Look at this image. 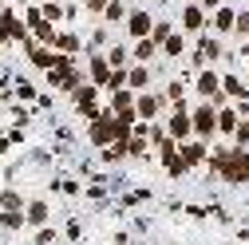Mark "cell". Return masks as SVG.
I'll return each instance as SVG.
<instances>
[{"label":"cell","instance_id":"603a6c76","mask_svg":"<svg viewBox=\"0 0 249 245\" xmlns=\"http://www.w3.org/2000/svg\"><path fill=\"white\" fill-rule=\"evenodd\" d=\"M103 55H107V64H111V68H127V59H131V52H127V48H119V44L107 48Z\"/></svg>","mask_w":249,"mask_h":245},{"label":"cell","instance_id":"8992f818","mask_svg":"<svg viewBox=\"0 0 249 245\" xmlns=\"http://www.w3.org/2000/svg\"><path fill=\"white\" fill-rule=\"evenodd\" d=\"M162 95H154V91H139V95H135V115L139 119H146V122H154V119H159V111H162Z\"/></svg>","mask_w":249,"mask_h":245},{"label":"cell","instance_id":"ba28073f","mask_svg":"<svg viewBox=\"0 0 249 245\" xmlns=\"http://www.w3.org/2000/svg\"><path fill=\"white\" fill-rule=\"evenodd\" d=\"M194 91H198L202 99L217 95V91H222V75H217V71H210V68H198V75H194Z\"/></svg>","mask_w":249,"mask_h":245},{"label":"cell","instance_id":"5b68a950","mask_svg":"<svg viewBox=\"0 0 249 245\" xmlns=\"http://www.w3.org/2000/svg\"><path fill=\"white\" fill-rule=\"evenodd\" d=\"M178 158H182L186 166H206L210 146H206L202 139H186V142H178Z\"/></svg>","mask_w":249,"mask_h":245},{"label":"cell","instance_id":"7402d4cb","mask_svg":"<svg viewBox=\"0 0 249 245\" xmlns=\"http://www.w3.org/2000/svg\"><path fill=\"white\" fill-rule=\"evenodd\" d=\"M0 24H4V36H8V40H24V24H20L12 12H4V16H0Z\"/></svg>","mask_w":249,"mask_h":245},{"label":"cell","instance_id":"d6986e66","mask_svg":"<svg viewBox=\"0 0 249 245\" xmlns=\"http://www.w3.org/2000/svg\"><path fill=\"white\" fill-rule=\"evenodd\" d=\"M103 162H107V166H111V162H127V139L107 142V146H103Z\"/></svg>","mask_w":249,"mask_h":245},{"label":"cell","instance_id":"d4e9b609","mask_svg":"<svg viewBox=\"0 0 249 245\" xmlns=\"http://www.w3.org/2000/svg\"><path fill=\"white\" fill-rule=\"evenodd\" d=\"M40 16H44L48 24H55V20H64V8H59V4H55V0H48V4L40 8Z\"/></svg>","mask_w":249,"mask_h":245},{"label":"cell","instance_id":"4316f807","mask_svg":"<svg viewBox=\"0 0 249 245\" xmlns=\"http://www.w3.org/2000/svg\"><path fill=\"white\" fill-rule=\"evenodd\" d=\"M233 146H249V122H245V119L233 127Z\"/></svg>","mask_w":249,"mask_h":245},{"label":"cell","instance_id":"44dd1931","mask_svg":"<svg viewBox=\"0 0 249 245\" xmlns=\"http://www.w3.org/2000/svg\"><path fill=\"white\" fill-rule=\"evenodd\" d=\"M48 218H52L48 202H32V206H28V222H32V226H48Z\"/></svg>","mask_w":249,"mask_h":245},{"label":"cell","instance_id":"ffe728a7","mask_svg":"<svg viewBox=\"0 0 249 245\" xmlns=\"http://www.w3.org/2000/svg\"><path fill=\"white\" fill-rule=\"evenodd\" d=\"M107 24H123V20H127V0H107V8L99 12Z\"/></svg>","mask_w":249,"mask_h":245},{"label":"cell","instance_id":"3957f363","mask_svg":"<svg viewBox=\"0 0 249 245\" xmlns=\"http://www.w3.org/2000/svg\"><path fill=\"white\" fill-rule=\"evenodd\" d=\"M166 135H170L174 142H186V139L194 135V127H190V111H186V103H182V99L174 103V115L166 119Z\"/></svg>","mask_w":249,"mask_h":245},{"label":"cell","instance_id":"f546056e","mask_svg":"<svg viewBox=\"0 0 249 245\" xmlns=\"http://www.w3.org/2000/svg\"><path fill=\"white\" fill-rule=\"evenodd\" d=\"M194 4H202V8H206V12H213V8H217V4H222V0H194Z\"/></svg>","mask_w":249,"mask_h":245},{"label":"cell","instance_id":"e0dca14e","mask_svg":"<svg viewBox=\"0 0 249 245\" xmlns=\"http://www.w3.org/2000/svg\"><path fill=\"white\" fill-rule=\"evenodd\" d=\"M150 150H154V146H150L146 135H131V139H127V158H150Z\"/></svg>","mask_w":249,"mask_h":245},{"label":"cell","instance_id":"6da1fadb","mask_svg":"<svg viewBox=\"0 0 249 245\" xmlns=\"http://www.w3.org/2000/svg\"><path fill=\"white\" fill-rule=\"evenodd\" d=\"M190 127H194V135H198L202 142L217 135V107H213L210 99H202V103L190 111Z\"/></svg>","mask_w":249,"mask_h":245},{"label":"cell","instance_id":"9c48e42d","mask_svg":"<svg viewBox=\"0 0 249 245\" xmlns=\"http://www.w3.org/2000/svg\"><path fill=\"white\" fill-rule=\"evenodd\" d=\"M127 32L135 36V40H142V36H150V24H154V16L146 12V8H135V12H127Z\"/></svg>","mask_w":249,"mask_h":245},{"label":"cell","instance_id":"ac0fdd59","mask_svg":"<svg viewBox=\"0 0 249 245\" xmlns=\"http://www.w3.org/2000/svg\"><path fill=\"white\" fill-rule=\"evenodd\" d=\"M135 107V91L131 87H115L111 91V111H131Z\"/></svg>","mask_w":249,"mask_h":245},{"label":"cell","instance_id":"4dcf8cb0","mask_svg":"<svg viewBox=\"0 0 249 245\" xmlns=\"http://www.w3.org/2000/svg\"><path fill=\"white\" fill-rule=\"evenodd\" d=\"M241 55H245V64H249V52H241Z\"/></svg>","mask_w":249,"mask_h":245},{"label":"cell","instance_id":"277c9868","mask_svg":"<svg viewBox=\"0 0 249 245\" xmlns=\"http://www.w3.org/2000/svg\"><path fill=\"white\" fill-rule=\"evenodd\" d=\"M87 139L95 142V146L115 142V135H111V111H99L95 119H87Z\"/></svg>","mask_w":249,"mask_h":245},{"label":"cell","instance_id":"9a60e30c","mask_svg":"<svg viewBox=\"0 0 249 245\" xmlns=\"http://www.w3.org/2000/svg\"><path fill=\"white\" fill-rule=\"evenodd\" d=\"M87 71H91V83H95V87H103V83H107V75H111V64H107V55H103V52H99V55H91Z\"/></svg>","mask_w":249,"mask_h":245},{"label":"cell","instance_id":"cb8c5ba5","mask_svg":"<svg viewBox=\"0 0 249 245\" xmlns=\"http://www.w3.org/2000/svg\"><path fill=\"white\" fill-rule=\"evenodd\" d=\"M170 32H174V24H170V20H154V24H150V40H154V44H162Z\"/></svg>","mask_w":249,"mask_h":245},{"label":"cell","instance_id":"83f0119b","mask_svg":"<svg viewBox=\"0 0 249 245\" xmlns=\"http://www.w3.org/2000/svg\"><path fill=\"white\" fill-rule=\"evenodd\" d=\"M83 8H87V12H91V16H99V12H103V8H107V0H83Z\"/></svg>","mask_w":249,"mask_h":245},{"label":"cell","instance_id":"7a4b0ae2","mask_svg":"<svg viewBox=\"0 0 249 245\" xmlns=\"http://www.w3.org/2000/svg\"><path fill=\"white\" fill-rule=\"evenodd\" d=\"M178 28H182V32H190V36H202L206 32V24H210V12L202 8V4H194V0H190V4H182V12H178Z\"/></svg>","mask_w":249,"mask_h":245},{"label":"cell","instance_id":"2e32d148","mask_svg":"<svg viewBox=\"0 0 249 245\" xmlns=\"http://www.w3.org/2000/svg\"><path fill=\"white\" fill-rule=\"evenodd\" d=\"M154 55H159V44H154L150 36H142V40H135V52H131V59H135V64H150Z\"/></svg>","mask_w":249,"mask_h":245},{"label":"cell","instance_id":"f1b7e54d","mask_svg":"<svg viewBox=\"0 0 249 245\" xmlns=\"http://www.w3.org/2000/svg\"><path fill=\"white\" fill-rule=\"evenodd\" d=\"M36 245H55V229H44V233L36 237Z\"/></svg>","mask_w":249,"mask_h":245},{"label":"cell","instance_id":"8fae6325","mask_svg":"<svg viewBox=\"0 0 249 245\" xmlns=\"http://www.w3.org/2000/svg\"><path fill=\"white\" fill-rule=\"evenodd\" d=\"M222 95H226L230 103H245V99H249V87L241 83V75L230 71V75H222Z\"/></svg>","mask_w":249,"mask_h":245},{"label":"cell","instance_id":"52a82bcc","mask_svg":"<svg viewBox=\"0 0 249 245\" xmlns=\"http://www.w3.org/2000/svg\"><path fill=\"white\" fill-rule=\"evenodd\" d=\"M226 52H222V40L217 36H202L198 40V52H194V68H206V64H213V59H222Z\"/></svg>","mask_w":249,"mask_h":245},{"label":"cell","instance_id":"4fadbf2b","mask_svg":"<svg viewBox=\"0 0 249 245\" xmlns=\"http://www.w3.org/2000/svg\"><path fill=\"white\" fill-rule=\"evenodd\" d=\"M159 55H166V59H182V55H186V36H182V32H170V36L159 44Z\"/></svg>","mask_w":249,"mask_h":245},{"label":"cell","instance_id":"484cf974","mask_svg":"<svg viewBox=\"0 0 249 245\" xmlns=\"http://www.w3.org/2000/svg\"><path fill=\"white\" fill-rule=\"evenodd\" d=\"M233 32H237V36H249V8H241V12L233 16Z\"/></svg>","mask_w":249,"mask_h":245},{"label":"cell","instance_id":"5bb4252c","mask_svg":"<svg viewBox=\"0 0 249 245\" xmlns=\"http://www.w3.org/2000/svg\"><path fill=\"white\" fill-rule=\"evenodd\" d=\"M127 87L131 91H150V68L146 64H131L127 68Z\"/></svg>","mask_w":249,"mask_h":245},{"label":"cell","instance_id":"30bf717a","mask_svg":"<svg viewBox=\"0 0 249 245\" xmlns=\"http://www.w3.org/2000/svg\"><path fill=\"white\" fill-rule=\"evenodd\" d=\"M233 16H237L233 8H226V4H217L206 28H213V36H230V32H233Z\"/></svg>","mask_w":249,"mask_h":245},{"label":"cell","instance_id":"7c38bea8","mask_svg":"<svg viewBox=\"0 0 249 245\" xmlns=\"http://www.w3.org/2000/svg\"><path fill=\"white\" fill-rule=\"evenodd\" d=\"M241 122V107H217V135H233V127Z\"/></svg>","mask_w":249,"mask_h":245}]
</instances>
